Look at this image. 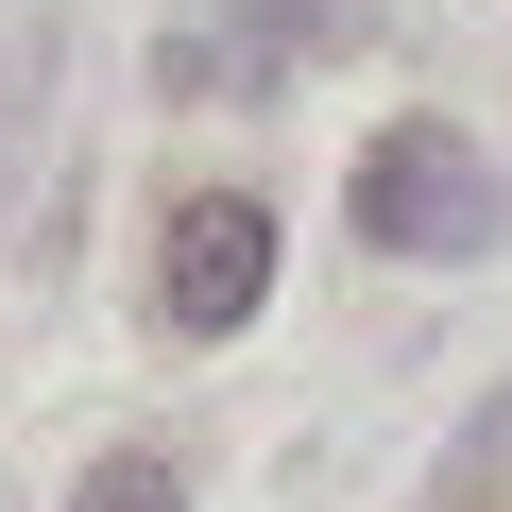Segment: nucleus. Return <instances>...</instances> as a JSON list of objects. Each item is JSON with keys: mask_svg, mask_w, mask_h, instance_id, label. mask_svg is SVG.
Wrapping results in <instances>:
<instances>
[{"mask_svg": "<svg viewBox=\"0 0 512 512\" xmlns=\"http://www.w3.org/2000/svg\"><path fill=\"white\" fill-rule=\"evenodd\" d=\"M359 239L376 256H495L512 239V188H495V154L461 120H393L359 154Z\"/></svg>", "mask_w": 512, "mask_h": 512, "instance_id": "1", "label": "nucleus"}, {"mask_svg": "<svg viewBox=\"0 0 512 512\" xmlns=\"http://www.w3.org/2000/svg\"><path fill=\"white\" fill-rule=\"evenodd\" d=\"M256 308H274V205L256 188H188L154 222V325L171 342H239Z\"/></svg>", "mask_w": 512, "mask_h": 512, "instance_id": "2", "label": "nucleus"}, {"mask_svg": "<svg viewBox=\"0 0 512 512\" xmlns=\"http://www.w3.org/2000/svg\"><path fill=\"white\" fill-rule=\"evenodd\" d=\"M69 512H188V478H171L154 444H120V461H86V478H69Z\"/></svg>", "mask_w": 512, "mask_h": 512, "instance_id": "3", "label": "nucleus"}]
</instances>
